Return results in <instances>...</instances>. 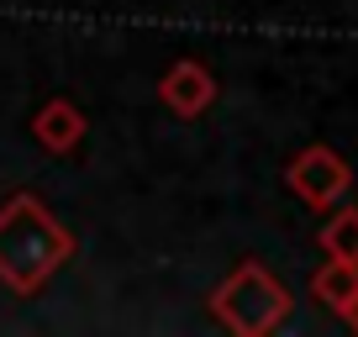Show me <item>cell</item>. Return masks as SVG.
Masks as SVG:
<instances>
[{
	"label": "cell",
	"instance_id": "3",
	"mask_svg": "<svg viewBox=\"0 0 358 337\" xmlns=\"http://www.w3.org/2000/svg\"><path fill=\"white\" fill-rule=\"evenodd\" d=\"M285 180H290V190L301 195L311 211H332V206L353 190V168H348V158L332 153L327 143H311V148H301V153L290 158Z\"/></svg>",
	"mask_w": 358,
	"mask_h": 337
},
{
	"label": "cell",
	"instance_id": "6",
	"mask_svg": "<svg viewBox=\"0 0 358 337\" xmlns=\"http://www.w3.org/2000/svg\"><path fill=\"white\" fill-rule=\"evenodd\" d=\"M353 290H358V264H348V259H327L322 269L311 274V295L327 311H343V306L353 301Z\"/></svg>",
	"mask_w": 358,
	"mask_h": 337
},
{
	"label": "cell",
	"instance_id": "1",
	"mask_svg": "<svg viewBox=\"0 0 358 337\" xmlns=\"http://www.w3.org/2000/svg\"><path fill=\"white\" fill-rule=\"evenodd\" d=\"M74 259V232L37 195H11L0 206V285L16 295H37Z\"/></svg>",
	"mask_w": 358,
	"mask_h": 337
},
{
	"label": "cell",
	"instance_id": "5",
	"mask_svg": "<svg viewBox=\"0 0 358 337\" xmlns=\"http://www.w3.org/2000/svg\"><path fill=\"white\" fill-rule=\"evenodd\" d=\"M32 137L48 148V153L69 158L79 143H85V111H79L74 101H64V95H53V101L37 106V116H32Z\"/></svg>",
	"mask_w": 358,
	"mask_h": 337
},
{
	"label": "cell",
	"instance_id": "8",
	"mask_svg": "<svg viewBox=\"0 0 358 337\" xmlns=\"http://www.w3.org/2000/svg\"><path fill=\"white\" fill-rule=\"evenodd\" d=\"M337 316H343V322H348V327H353V332H358V290H353V301H348V306H343V311H337Z\"/></svg>",
	"mask_w": 358,
	"mask_h": 337
},
{
	"label": "cell",
	"instance_id": "4",
	"mask_svg": "<svg viewBox=\"0 0 358 337\" xmlns=\"http://www.w3.org/2000/svg\"><path fill=\"white\" fill-rule=\"evenodd\" d=\"M158 101L174 116L195 122V116H206L216 106V74L206 64H195V58H179V64H169V74L158 79Z\"/></svg>",
	"mask_w": 358,
	"mask_h": 337
},
{
	"label": "cell",
	"instance_id": "2",
	"mask_svg": "<svg viewBox=\"0 0 358 337\" xmlns=\"http://www.w3.org/2000/svg\"><path fill=\"white\" fill-rule=\"evenodd\" d=\"M290 306H295L290 290H285L264 264H253V259L237 264V269L211 290L216 322H222L227 332H237V337H268V332H280L285 316H290Z\"/></svg>",
	"mask_w": 358,
	"mask_h": 337
},
{
	"label": "cell",
	"instance_id": "7",
	"mask_svg": "<svg viewBox=\"0 0 358 337\" xmlns=\"http://www.w3.org/2000/svg\"><path fill=\"white\" fill-rule=\"evenodd\" d=\"M322 253H327V259L358 264V206H343L337 216H327V227H322Z\"/></svg>",
	"mask_w": 358,
	"mask_h": 337
}]
</instances>
